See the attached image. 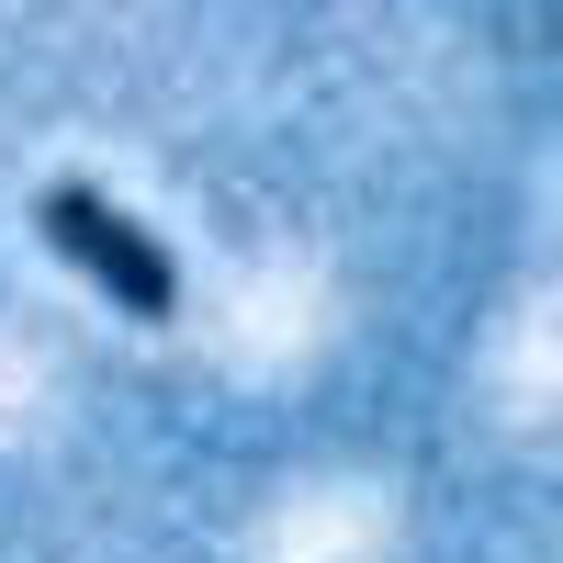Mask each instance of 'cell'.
Masks as SVG:
<instances>
[{
    "instance_id": "cell-1",
    "label": "cell",
    "mask_w": 563,
    "mask_h": 563,
    "mask_svg": "<svg viewBox=\"0 0 563 563\" xmlns=\"http://www.w3.org/2000/svg\"><path fill=\"white\" fill-rule=\"evenodd\" d=\"M34 225H45V249H57L68 271H90L113 294V316H180V271H169V249L135 225L113 192H90V180H45V203H34Z\"/></svg>"
}]
</instances>
